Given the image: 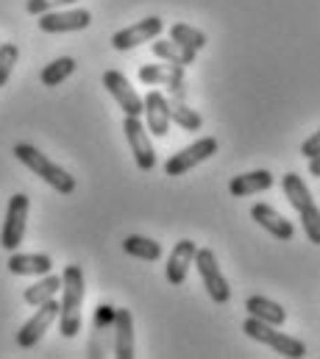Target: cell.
I'll use <instances>...</instances> for the list:
<instances>
[{"label": "cell", "instance_id": "obj_1", "mask_svg": "<svg viewBox=\"0 0 320 359\" xmlns=\"http://www.w3.org/2000/svg\"><path fill=\"white\" fill-rule=\"evenodd\" d=\"M84 270L79 265H67L62 273V304H59V332L62 337L73 340L81 332V304H84Z\"/></svg>", "mask_w": 320, "mask_h": 359}, {"label": "cell", "instance_id": "obj_2", "mask_svg": "<svg viewBox=\"0 0 320 359\" xmlns=\"http://www.w3.org/2000/svg\"><path fill=\"white\" fill-rule=\"evenodd\" d=\"M14 156L31 170V173H36L42 181H48L56 192H62V195H73L76 192V179L65 170V168H59L56 162H51L42 151H36L34 145H28V142H20V145H14Z\"/></svg>", "mask_w": 320, "mask_h": 359}, {"label": "cell", "instance_id": "obj_3", "mask_svg": "<svg viewBox=\"0 0 320 359\" xmlns=\"http://www.w3.org/2000/svg\"><path fill=\"white\" fill-rule=\"evenodd\" d=\"M281 189L290 198V203L295 206V212L301 215V226H304V234L309 237V243L320 245V206L312 201L309 187L304 184L298 173H287L281 179Z\"/></svg>", "mask_w": 320, "mask_h": 359}, {"label": "cell", "instance_id": "obj_4", "mask_svg": "<svg viewBox=\"0 0 320 359\" xmlns=\"http://www.w3.org/2000/svg\"><path fill=\"white\" fill-rule=\"evenodd\" d=\"M242 332H245L251 340H256V343H262V346H270V348H273L276 354H281V357H293V359L307 357L304 340L290 337V334L279 332L276 326H270V323H265V320H256V318H251V315H248V320L242 323Z\"/></svg>", "mask_w": 320, "mask_h": 359}, {"label": "cell", "instance_id": "obj_5", "mask_svg": "<svg viewBox=\"0 0 320 359\" xmlns=\"http://www.w3.org/2000/svg\"><path fill=\"white\" fill-rule=\"evenodd\" d=\"M28 209H31V198L25 192H17L8 198L6 220H3V231H0V245L6 251L20 248L22 237H25V226H28Z\"/></svg>", "mask_w": 320, "mask_h": 359}, {"label": "cell", "instance_id": "obj_6", "mask_svg": "<svg viewBox=\"0 0 320 359\" xmlns=\"http://www.w3.org/2000/svg\"><path fill=\"white\" fill-rule=\"evenodd\" d=\"M192 265L198 268L201 281H204V287H206V292H209V298H212L215 304H229V301H232V287H229V281H226L220 265H218L212 248H198Z\"/></svg>", "mask_w": 320, "mask_h": 359}, {"label": "cell", "instance_id": "obj_7", "mask_svg": "<svg viewBox=\"0 0 320 359\" xmlns=\"http://www.w3.org/2000/svg\"><path fill=\"white\" fill-rule=\"evenodd\" d=\"M215 154H218V140H215V137H201V140H195L192 145H187V148H181L178 154H173V156L164 162V173H167V176H184V173H189L192 168H198L201 162L212 159Z\"/></svg>", "mask_w": 320, "mask_h": 359}, {"label": "cell", "instance_id": "obj_8", "mask_svg": "<svg viewBox=\"0 0 320 359\" xmlns=\"http://www.w3.org/2000/svg\"><path fill=\"white\" fill-rule=\"evenodd\" d=\"M56 318H59V301H56V298L39 304L36 312H34V315L22 323V329L17 332V346H20V348H34V346L45 337V332L53 326Z\"/></svg>", "mask_w": 320, "mask_h": 359}, {"label": "cell", "instance_id": "obj_9", "mask_svg": "<svg viewBox=\"0 0 320 359\" xmlns=\"http://www.w3.org/2000/svg\"><path fill=\"white\" fill-rule=\"evenodd\" d=\"M123 131H126V140H128V148L134 154V162L140 170H154L156 168V151L151 145V137H148V128L142 126L140 117H128L123 120Z\"/></svg>", "mask_w": 320, "mask_h": 359}, {"label": "cell", "instance_id": "obj_10", "mask_svg": "<svg viewBox=\"0 0 320 359\" xmlns=\"http://www.w3.org/2000/svg\"><path fill=\"white\" fill-rule=\"evenodd\" d=\"M140 81L148 87H167L173 97L184 100L187 95V81H184V67L178 65H145L140 67Z\"/></svg>", "mask_w": 320, "mask_h": 359}, {"label": "cell", "instance_id": "obj_11", "mask_svg": "<svg viewBox=\"0 0 320 359\" xmlns=\"http://www.w3.org/2000/svg\"><path fill=\"white\" fill-rule=\"evenodd\" d=\"M161 31H164V20L161 17H145V20L134 22V25L117 31L112 36V48L114 50H131V48H137L142 42H154Z\"/></svg>", "mask_w": 320, "mask_h": 359}, {"label": "cell", "instance_id": "obj_12", "mask_svg": "<svg viewBox=\"0 0 320 359\" xmlns=\"http://www.w3.org/2000/svg\"><path fill=\"white\" fill-rule=\"evenodd\" d=\"M92 25V14L86 8H67V11H45L39 14V31L45 34H70Z\"/></svg>", "mask_w": 320, "mask_h": 359}, {"label": "cell", "instance_id": "obj_13", "mask_svg": "<svg viewBox=\"0 0 320 359\" xmlns=\"http://www.w3.org/2000/svg\"><path fill=\"white\" fill-rule=\"evenodd\" d=\"M103 87L109 90V95L117 100V106L128 117H140L142 114V97L137 95V90L131 87V81L120 70H106L103 73Z\"/></svg>", "mask_w": 320, "mask_h": 359}, {"label": "cell", "instance_id": "obj_14", "mask_svg": "<svg viewBox=\"0 0 320 359\" xmlns=\"http://www.w3.org/2000/svg\"><path fill=\"white\" fill-rule=\"evenodd\" d=\"M251 217H253L270 237H276V240H281V243H290V240L295 237V226H293L284 215H279L270 203H253V206H251Z\"/></svg>", "mask_w": 320, "mask_h": 359}, {"label": "cell", "instance_id": "obj_15", "mask_svg": "<svg viewBox=\"0 0 320 359\" xmlns=\"http://www.w3.org/2000/svg\"><path fill=\"white\" fill-rule=\"evenodd\" d=\"M195 251H198V245H195L192 240H178V243L173 245L170 259H167V265H164V276H167V281H170L173 287H181V284L187 281V273H189L192 262H195Z\"/></svg>", "mask_w": 320, "mask_h": 359}, {"label": "cell", "instance_id": "obj_16", "mask_svg": "<svg viewBox=\"0 0 320 359\" xmlns=\"http://www.w3.org/2000/svg\"><path fill=\"white\" fill-rule=\"evenodd\" d=\"M142 114L148 120V134L167 137V131H170V111H167V97L159 90L148 92L142 97Z\"/></svg>", "mask_w": 320, "mask_h": 359}, {"label": "cell", "instance_id": "obj_17", "mask_svg": "<svg viewBox=\"0 0 320 359\" xmlns=\"http://www.w3.org/2000/svg\"><path fill=\"white\" fill-rule=\"evenodd\" d=\"M114 357L131 359L134 357V318L128 309H114Z\"/></svg>", "mask_w": 320, "mask_h": 359}, {"label": "cell", "instance_id": "obj_18", "mask_svg": "<svg viewBox=\"0 0 320 359\" xmlns=\"http://www.w3.org/2000/svg\"><path fill=\"white\" fill-rule=\"evenodd\" d=\"M6 268L14 276H45L53 270V259L48 254H14L11 251Z\"/></svg>", "mask_w": 320, "mask_h": 359}, {"label": "cell", "instance_id": "obj_19", "mask_svg": "<svg viewBox=\"0 0 320 359\" xmlns=\"http://www.w3.org/2000/svg\"><path fill=\"white\" fill-rule=\"evenodd\" d=\"M273 173L270 170H251V173H242L229 181V192L234 198H245V195H253V192H265L273 187Z\"/></svg>", "mask_w": 320, "mask_h": 359}, {"label": "cell", "instance_id": "obj_20", "mask_svg": "<svg viewBox=\"0 0 320 359\" xmlns=\"http://www.w3.org/2000/svg\"><path fill=\"white\" fill-rule=\"evenodd\" d=\"M112 323H114V306L100 304L95 309V320H92V340H89V357L92 359L103 357V340L112 332Z\"/></svg>", "mask_w": 320, "mask_h": 359}, {"label": "cell", "instance_id": "obj_21", "mask_svg": "<svg viewBox=\"0 0 320 359\" xmlns=\"http://www.w3.org/2000/svg\"><path fill=\"white\" fill-rule=\"evenodd\" d=\"M245 309H248L251 318L265 320V323H270V326H281V323L287 320V309H284L281 304L270 301V298H262V295H251V298L245 301Z\"/></svg>", "mask_w": 320, "mask_h": 359}, {"label": "cell", "instance_id": "obj_22", "mask_svg": "<svg viewBox=\"0 0 320 359\" xmlns=\"http://www.w3.org/2000/svg\"><path fill=\"white\" fill-rule=\"evenodd\" d=\"M151 50H154V56H159V59L170 62V65H178V67L195 65V50L175 45L173 39H159V36H156V42L151 45Z\"/></svg>", "mask_w": 320, "mask_h": 359}, {"label": "cell", "instance_id": "obj_23", "mask_svg": "<svg viewBox=\"0 0 320 359\" xmlns=\"http://www.w3.org/2000/svg\"><path fill=\"white\" fill-rule=\"evenodd\" d=\"M167 111H170V123L181 126L184 131H201V126H204V117L178 97H167Z\"/></svg>", "mask_w": 320, "mask_h": 359}, {"label": "cell", "instance_id": "obj_24", "mask_svg": "<svg viewBox=\"0 0 320 359\" xmlns=\"http://www.w3.org/2000/svg\"><path fill=\"white\" fill-rule=\"evenodd\" d=\"M62 290V276H53V273H45L34 287H28L25 290V304H31V306H39V304H45V301H51V298H56V292Z\"/></svg>", "mask_w": 320, "mask_h": 359}, {"label": "cell", "instance_id": "obj_25", "mask_svg": "<svg viewBox=\"0 0 320 359\" xmlns=\"http://www.w3.org/2000/svg\"><path fill=\"white\" fill-rule=\"evenodd\" d=\"M123 251L128 257H137V259H145V262H159L161 259V245L151 237H140V234H131L123 240Z\"/></svg>", "mask_w": 320, "mask_h": 359}, {"label": "cell", "instance_id": "obj_26", "mask_svg": "<svg viewBox=\"0 0 320 359\" xmlns=\"http://www.w3.org/2000/svg\"><path fill=\"white\" fill-rule=\"evenodd\" d=\"M76 59L73 56H62V59H53L51 65H45L42 67V73H39V81L45 84V87H59L62 81H67L73 73H76Z\"/></svg>", "mask_w": 320, "mask_h": 359}, {"label": "cell", "instance_id": "obj_27", "mask_svg": "<svg viewBox=\"0 0 320 359\" xmlns=\"http://www.w3.org/2000/svg\"><path fill=\"white\" fill-rule=\"evenodd\" d=\"M170 39H173L175 45H181V48L195 50V53L206 48V34L198 31V28H192V25H187V22H175V25H170Z\"/></svg>", "mask_w": 320, "mask_h": 359}, {"label": "cell", "instance_id": "obj_28", "mask_svg": "<svg viewBox=\"0 0 320 359\" xmlns=\"http://www.w3.org/2000/svg\"><path fill=\"white\" fill-rule=\"evenodd\" d=\"M17 59H20V48H17L14 42H3V45H0V87L8 84Z\"/></svg>", "mask_w": 320, "mask_h": 359}, {"label": "cell", "instance_id": "obj_29", "mask_svg": "<svg viewBox=\"0 0 320 359\" xmlns=\"http://www.w3.org/2000/svg\"><path fill=\"white\" fill-rule=\"evenodd\" d=\"M73 3H79V0H28V3H25V11L34 14V17H39V14H45V11H56V8L73 6Z\"/></svg>", "mask_w": 320, "mask_h": 359}, {"label": "cell", "instance_id": "obj_30", "mask_svg": "<svg viewBox=\"0 0 320 359\" xmlns=\"http://www.w3.org/2000/svg\"><path fill=\"white\" fill-rule=\"evenodd\" d=\"M318 154H320V128L309 140H304V145H301V156H304V159H312V156H318Z\"/></svg>", "mask_w": 320, "mask_h": 359}, {"label": "cell", "instance_id": "obj_31", "mask_svg": "<svg viewBox=\"0 0 320 359\" xmlns=\"http://www.w3.org/2000/svg\"><path fill=\"white\" fill-rule=\"evenodd\" d=\"M309 176H318V179H320V154L309 159Z\"/></svg>", "mask_w": 320, "mask_h": 359}]
</instances>
